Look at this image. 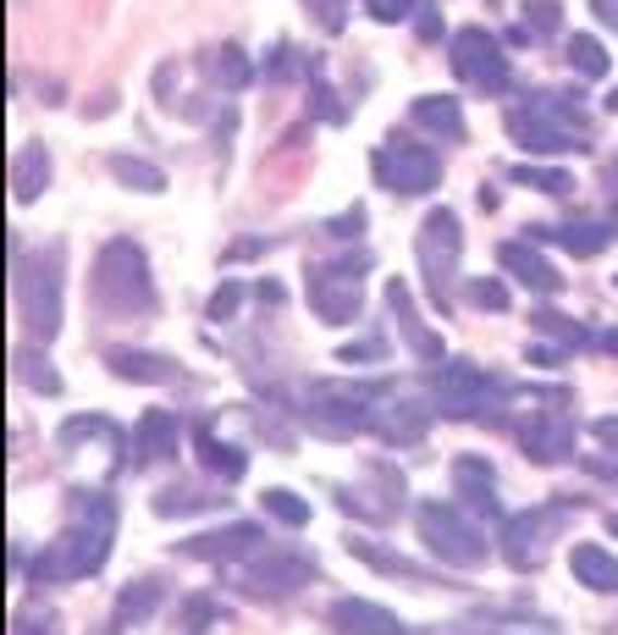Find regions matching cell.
<instances>
[{
    "label": "cell",
    "mask_w": 618,
    "mask_h": 635,
    "mask_svg": "<svg viewBox=\"0 0 618 635\" xmlns=\"http://www.w3.org/2000/svg\"><path fill=\"white\" fill-rule=\"evenodd\" d=\"M613 530H618V519H613Z\"/></svg>",
    "instance_id": "obj_16"
},
{
    "label": "cell",
    "mask_w": 618,
    "mask_h": 635,
    "mask_svg": "<svg viewBox=\"0 0 618 635\" xmlns=\"http://www.w3.org/2000/svg\"><path fill=\"white\" fill-rule=\"evenodd\" d=\"M23 315H28V332H56V260H45L23 277Z\"/></svg>",
    "instance_id": "obj_2"
},
{
    "label": "cell",
    "mask_w": 618,
    "mask_h": 635,
    "mask_svg": "<svg viewBox=\"0 0 618 635\" xmlns=\"http://www.w3.org/2000/svg\"><path fill=\"white\" fill-rule=\"evenodd\" d=\"M39 177H45V149H23V155H17V194H23V200L39 194Z\"/></svg>",
    "instance_id": "obj_8"
},
{
    "label": "cell",
    "mask_w": 618,
    "mask_h": 635,
    "mask_svg": "<svg viewBox=\"0 0 618 635\" xmlns=\"http://www.w3.org/2000/svg\"><path fill=\"white\" fill-rule=\"evenodd\" d=\"M414 117L431 122V128H441V133H459V111H453V106H420Z\"/></svg>",
    "instance_id": "obj_12"
},
{
    "label": "cell",
    "mask_w": 618,
    "mask_h": 635,
    "mask_svg": "<svg viewBox=\"0 0 618 635\" xmlns=\"http://www.w3.org/2000/svg\"><path fill=\"white\" fill-rule=\"evenodd\" d=\"M420 519H425V536H431V548H436L441 559H453V564H481V553H486L481 536H475L453 508H425Z\"/></svg>",
    "instance_id": "obj_1"
},
{
    "label": "cell",
    "mask_w": 618,
    "mask_h": 635,
    "mask_svg": "<svg viewBox=\"0 0 618 635\" xmlns=\"http://www.w3.org/2000/svg\"><path fill=\"white\" fill-rule=\"evenodd\" d=\"M337 619L353 624V635H398V619L381 613V608H371V602H342Z\"/></svg>",
    "instance_id": "obj_5"
},
{
    "label": "cell",
    "mask_w": 618,
    "mask_h": 635,
    "mask_svg": "<svg viewBox=\"0 0 618 635\" xmlns=\"http://www.w3.org/2000/svg\"><path fill=\"white\" fill-rule=\"evenodd\" d=\"M574 67H580L585 77H602V72H607V61H602L596 39H574Z\"/></svg>",
    "instance_id": "obj_10"
},
{
    "label": "cell",
    "mask_w": 618,
    "mask_h": 635,
    "mask_svg": "<svg viewBox=\"0 0 618 635\" xmlns=\"http://www.w3.org/2000/svg\"><path fill=\"white\" fill-rule=\"evenodd\" d=\"M459 72H470L475 83H486V88H497L502 77H508V67H502V56H497V45H486V34H459Z\"/></svg>",
    "instance_id": "obj_3"
},
{
    "label": "cell",
    "mask_w": 618,
    "mask_h": 635,
    "mask_svg": "<svg viewBox=\"0 0 618 635\" xmlns=\"http://www.w3.org/2000/svg\"><path fill=\"white\" fill-rule=\"evenodd\" d=\"M392 177H398V189L403 194H425L431 183H436V160L425 155V149H403V155H387L381 160Z\"/></svg>",
    "instance_id": "obj_4"
},
{
    "label": "cell",
    "mask_w": 618,
    "mask_h": 635,
    "mask_svg": "<svg viewBox=\"0 0 618 635\" xmlns=\"http://www.w3.org/2000/svg\"><path fill=\"white\" fill-rule=\"evenodd\" d=\"M574 575H585L596 591H613V586H618V564H613L607 553H596V548H580V553H574Z\"/></svg>",
    "instance_id": "obj_7"
},
{
    "label": "cell",
    "mask_w": 618,
    "mask_h": 635,
    "mask_svg": "<svg viewBox=\"0 0 618 635\" xmlns=\"http://www.w3.org/2000/svg\"><path fill=\"white\" fill-rule=\"evenodd\" d=\"M166 436H171V420H166V415H149V420H144V447H149V459H160V453H166Z\"/></svg>",
    "instance_id": "obj_11"
},
{
    "label": "cell",
    "mask_w": 618,
    "mask_h": 635,
    "mask_svg": "<svg viewBox=\"0 0 618 635\" xmlns=\"http://www.w3.org/2000/svg\"><path fill=\"white\" fill-rule=\"evenodd\" d=\"M117 171L128 177V183H144V189H160V171H155V166H133V160H117Z\"/></svg>",
    "instance_id": "obj_13"
},
{
    "label": "cell",
    "mask_w": 618,
    "mask_h": 635,
    "mask_svg": "<svg viewBox=\"0 0 618 635\" xmlns=\"http://www.w3.org/2000/svg\"><path fill=\"white\" fill-rule=\"evenodd\" d=\"M502 265H513V271H519V277H524L530 288H558L553 265H547V260H536V254H524L519 243H508V249H502Z\"/></svg>",
    "instance_id": "obj_6"
},
{
    "label": "cell",
    "mask_w": 618,
    "mask_h": 635,
    "mask_svg": "<svg viewBox=\"0 0 618 635\" xmlns=\"http://www.w3.org/2000/svg\"><path fill=\"white\" fill-rule=\"evenodd\" d=\"M475 299H481V304H492V310H497V304H508V293H502L497 283H481V288H475Z\"/></svg>",
    "instance_id": "obj_14"
},
{
    "label": "cell",
    "mask_w": 618,
    "mask_h": 635,
    "mask_svg": "<svg viewBox=\"0 0 618 635\" xmlns=\"http://www.w3.org/2000/svg\"><path fill=\"white\" fill-rule=\"evenodd\" d=\"M265 508H271L277 519H288V525H304V503H293V492H265Z\"/></svg>",
    "instance_id": "obj_9"
},
{
    "label": "cell",
    "mask_w": 618,
    "mask_h": 635,
    "mask_svg": "<svg viewBox=\"0 0 618 635\" xmlns=\"http://www.w3.org/2000/svg\"><path fill=\"white\" fill-rule=\"evenodd\" d=\"M398 7H403V0H371V12H376V17H398Z\"/></svg>",
    "instance_id": "obj_15"
},
{
    "label": "cell",
    "mask_w": 618,
    "mask_h": 635,
    "mask_svg": "<svg viewBox=\"0 0 618 635\" xmlns=\"http://www.w3.org/2000/svg\"><path fill=\"white\" fill-rule=\"evenodd\" d=\"M613 348H618V337H613Z\"/></svg>",
    "instance_id": "obj_17"
}]
</instances>
